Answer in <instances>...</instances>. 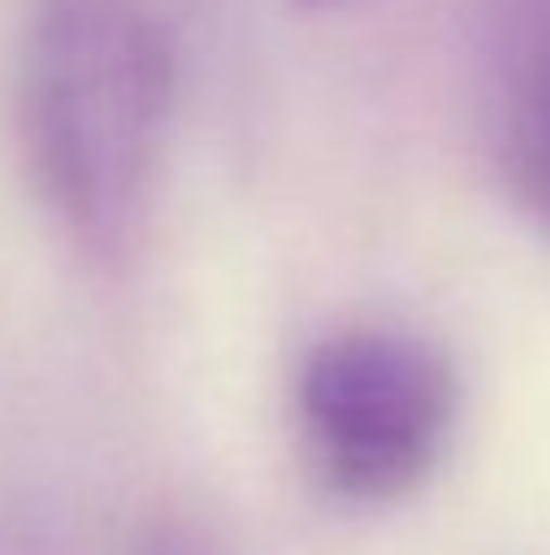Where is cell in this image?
Instances as JSON below:
<instances>
[{
	"label": "cell",
	"mask_w": 550,
	"mask_h": 555,
	"mask_svg": "<svg viewBox=\"0 0 550 555\" xmlns=\"http://www.w3.org/2000/svg\"><path fill=\"white\" fill-rule=\"evenodd\" d=\"M0 555H22V551H11V545H0Z\"/></svg>",
	"instance_id": "cell-6"
},
{
	"label": "cell",
	"mask_w": 550,
	"mask_h": 555,
	"mask_svg": "<svg viewBox=\"0 0 550 555\" xmlns=\"http://www.w3.org/2000/svg\"><path fill=\"white\" fill-rule=\"evenodd\" d=\"M481 108L519 205L550 227V0H491L481 16Z\"/></svg>",
	"instance_id": "cell-3"
},
{
	"label": "cell",
	"mask_w": 550,
	"mask_h": 555,
	"mask_svg": "<svg viewBox=\"0 0 550 555\" xmlns=\"http://www.w3.org/2000/svg\"><path fill=\"white\" fill-rule=\"evenodd\" d=\"M303 5H314V11H341V5H357V0H303Z\"/></svg>",
	"instance_id": "cell-5"
},
{
	"label": "cell",
	"mask_w": 550,
	"mask_h": 555,
	"mask_svg": "<svg viewBox=\"0 0 550 555\" xmlns=\"http://www.w3.org/2000/svg\"><path fill=\"white\" fill-rule=\"evenodd\" d=\"M11 114L43 210L81 254L125 259L174 114V38L157 0H27Z\"/></svg>",
	"instance_id": "cell-1"
},
{
	"label": "cell",
	"mask_w": 550,
	"mask_h": 555,
	"mask_svg": "<svg viewBox=\"0 0 550 555\" xmlns=\"http://www.w3.org/2000/svg\"><path fill=\"white\" fill-rule=\"evenodd\" d=\"M297 442L314 480L357 507L415 496L453 448V357L399 324H346L297 367Z\"/></svg>",
	"instance_id": "cell-2"
},
{
	"label": "cell",
	"mask_w": 550,
	"mask_h": 555,
	"mask_svg": "<svg viewBox=\"0 0 550 555\" xmlns=\"http://www.w3.org/2000/svg\"><path fill=\"white\" fill-rule=\"evenodd\" d=\"M130 555H216V551L205 545V534H200L194 524L163 518V524H152V529L130 545Z\"/></svg>",
	"instance_id": "cell-4"
}]
</instances>
